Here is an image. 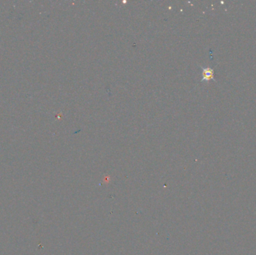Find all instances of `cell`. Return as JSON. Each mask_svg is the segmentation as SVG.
I'll list each match as a JSON object with an SVG mask.
<instances>
[{"mask_svg":"<svg viewBox=\"0 0 256 255\" xmlns=\"http://www.w3.org/2000/svg\"><path fill=\"white\" fill-rule=\"evenodd\" d=\"M213 70L210 68V67H202V79L201 82L203 81H208L211 79H213Z\"/></svg>","mask_w":256,"mask_h":255,"instance_id":"obj_1","label":"cell"}]
</instances>
